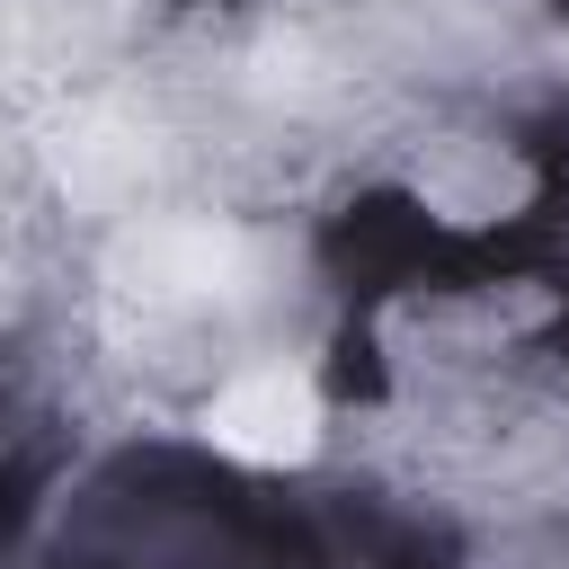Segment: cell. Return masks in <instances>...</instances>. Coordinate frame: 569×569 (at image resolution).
I'll return each instance as SVG.
<instances>
[{"mask_svg": "<svg viewBox=\"0 0 569 569\" xmlns=\"http://www.w3.org/2000/svg\"><path fill=\"white\" fill-rule=\"evenodd\" d=\"M44 569H462L427 516L249 480L187 445L98 462L44 525Z\"/></svg>", "mask_w": 569, "mask_h": 569, "instance_id": "obj_1", "label": "cell"}, {"mask_svg": "<svg viewBox=\"0 0 569 569\" xmlns=\"http://www.w3.org/2000/svg\"><path fill=\"white\" fill-rule=\"evenodd\" d=\"M560 18H569V0H560Z\"/></svg>", "mask_w": 569, "mask_h": 569, "instance_id": "obj_3", "label": "cell"}, {"mask_svg": "<svg viewBox=\"0 0 569 569\" xmlns=\"http://www.w3.org/2000/svg\"><path fill=\"white\" fill-rule=\"evenodd\" d=\"M480 258H498V276L525 267V258H542L560 276L551 293H560V338H569V169L542 187V204L525 213V231H480Z\"/></svg>", "mask_w": 569, "mask_h": 569, "instance_id": "obj_2", "label": "cell"}]
</instances>
